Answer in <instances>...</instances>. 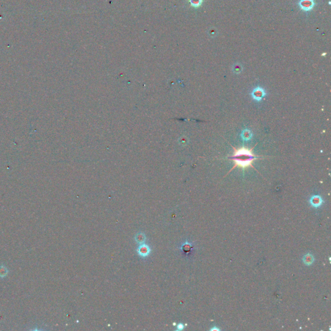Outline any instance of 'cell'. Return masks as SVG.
Segmentation results:
<instances>
[{"mask_svg": "<svg viewBox=\"0 0 331 331\" xmlns=\"http://www.w3.org/2000/svg\"><path fill=\"white\" fill-rule=\"evenodd\" d=\"M303 261L304 263L306 264V265L309 266V265H311V264L314 263V258L311 253H307L303 256Z\"/></svg>", "mask_w": 331, "mask_h": 331, "instance_id": "52a82bcc", "label": "cell"}, {"mask_svg": "<svg viewBox=\"0 0 331 331\" xmlns=\"http://www.w3.org/2000/svg\"><path fill=\"white\" fill-rule=\"evenodd\" d=\"M146 238L144 233H139L137 234L135 236V241L139 244L144 243L146 241Z\"/></svg>", "mask_w": 331, "mask_h": 331, "instance_id": "ba28073f", "label": "cell"}, {"mask_svg": "<svg viewBox=\"0 0 331 331\" xmlns=\"http://www.w3.org/2000/svg\"><path fill=\"white\" fill-rule=\"evenodd\" d=\"M183 328H184V325H183V324H181H181H179V325H178V330H182Z\"/></svg>", "mask_w": 331, "mask_h": 331, "instance_id": "7c38bea8", "label": "cell"}, {"mask_svg": "<svg viewBox=\"0 0 331 331\" xmlns=\"http://www.w3.org/2000/svg\"><path fill=\"white\" fill-rule=\"evenodd\" d=\"M242 66L240 64H235L233 67V71L236 73L239 74L242 71Z\"/></svg>", "mask_w": 331, "mask_h": 331, "instance_id": "9c48e42d", "label": "cell"}, {"mask_svg": "<svg viewBox=\"0 0 331 331\" xmlns=\"http://www.w3.org/2000/svg\"><path fill=\"white\" fill-rule=\"evenodd\" d=\"M241 137L244 141H248L250 140L252 137V131L248 129H244L241 134Z\"/></svg>", "mask_w": 331, "mask_h": 331, "instance_id": "8992f818", "label": "cell"}, {"mask_svg": "<svg viewBox=\"0 0 331 331\" xmlns=\"http://www.w3.org/2000/svg\"><path fill=\"white\" fill-rule=\"evenodd\" d=\"M137 251L139 256H140L143 258H145V257H147L149 254L151 250L148 245L146 244L145 243H143V244H139Z\"/></svg>", "mask_w": 331, "mask_h": 331, "instance_id": "3957f363", "label": "cell"}, {"mask_svg": "<svg viewBox=\"0 0 331 331\" xmlns=\"http://www.w3.org/2000/svg\"><path fill=\"white\" fill-rule=\"evenodd\" d=\"M183 250L186 252H189L190 250H191V247L190 245H185L184 247H183Z\"/></svg>", "mask_w": 331, "mask_h": 331, "instance_id": "8fae6325", "label": "cell"}, {"mask_svg": "<svg viewBox=\"0 0 331 331\" xmlns=\"http://www.w3.org/2000/svg\"><path fill=\"white\" fill-rule=\"evenodd\" d=\"M192 6L194 7H198L202 4L203 0H190Z\"/></svg>", "mask_w": 331, "mask_h": 331, "instance_id": "30bf717a", "label": "cell"}, {"mask_svg": "<svg viewBox=\"0 0 331 331\" xmlns=\"http://www.w3.org/2000/svg\"><path fill=\"white\" fill-rule=\"evenodd\" d=\"M323 198L319 195H313L310 199V204L314 208H318L323 204Z\"/></svg>", "mask_w": 331, "mask_h": 331, "instance_id": "5b68a950", "label": "cell"}, {"mask_svg": "<svg viewBox=\"0 0 331 331\" xmlns=\"http://www.w3.org/2000/svg\"><path fill=\"white\" fill-rule=\"evenodd\" d=\"M267 93L263 88L261 87H257L255 88L252 92L251 93V96L255 100L258 102H260L263 100V98L266 96Z\"/></svg>", "mask_w": 331, "mask_h": 331, "instance_id": "7a4b0ae2", "label": "cell"}, {"mask_svg": "<svg viewBox=\"0 0 331 331\" xmlns=\"http://www.w3.org/2000/svg\"><path fill=\"white\" fill-rule=\"evenodd\" d=\"M219 330V328H212V330Z\"/></svg>", "mask_w": 331, "mask_h": 331, "instance_id": "4fadbf2b", "label": "cell"}, {"mask_svg": "<svg viewBox=\"0 0 331 331\" xmlns=\"http://www.w3.org/2000/svg\"><path fill=\"white\" fill-rule=\"evenodd\" d=\"M233 149L235 151L234 155L228 157V158L232 159L235 161V166L232 168L230 171L233 170L236 166L241 167L243 169H244L248 166L253 167L252 164V162L254 160L259 157V156H256L253 154L252 149L253 148L248 149L244 147H242L240 149H236L234 147H233Z\"/></svg>", "mask_w": 331, "mask_h": 331, "instance_id": "6da1fadb", "label": "cell"}, {"mask_svg": "<svg viewBox=\"0 0 331 331\" xmlns=\"http://www.w3.org/2000/svg\"><path fill=\"white\" fill-rule=\"evenodd\" d=\"M299 5L302 10L308 11L314 7V2L313 0H300Z\"/></svg>", "mask_w": 331, "mask_h": 331, "instance_id": "277c9868", "label": "cell"}]
</instances>
